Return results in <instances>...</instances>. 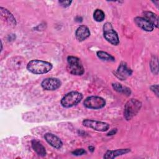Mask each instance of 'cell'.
<instances>
[{
  "label": "cell",
  "mask_w": 159,
  "mask_h": 159,
  "mask_svg": "<svg viewBox=\"0 0 159 159\" xmlns=\"http://www.w3.org/2000/svg\"><path fill=\"white\" fill-rule=\"evenodd\" d=\"M59 4L63 7H67L70 6L72 1H59Z\"/></svg>",
  "instance_id": "cell-22"
},
{
  "label": "cell",
  "mask_w": 159,
  "mask_h": 159,
  "mask_svg": "<svg viewBox=\"0 0 159 159\" xmlns=\"http://www.w3.org/2000/svg\"><path fill=\"white\" fill-rule=\"evenodd\" d=\"M143 18L148 20L150 24H152L153 27L158 28V17L155 13L151 11H144L143 12Z\"/></svg>",
  "instance_id": "cell-14"
},
{
  "label": "cell",
  "mask_w": 159,
  "mask_h": 159,
  "mask_svg": "<svg viewBox=\"0 0 159 159\" xmlns=\"http://www.w3.org/2000/svg\"><path fill=\"white\" fill-rule=\"evenodd\" d=\"M44 138L47 142L55 148L59 149L63 145L62 141L60 138L52 133H46L44 135Z\"/></svg>",
  "instance_id": "cell-10"
},
{
  "label": "cell",
  "mask_w": 159,
  "mask_h": 159,
  "mask_svg": "<svg viewBox=\"0 0 159 159\" xmlns=\"http://www.w3.org/2000/svg\"><path fill=\"white\" fill-rule=\"evenodd\" d=\"M117 131V129H112L111 130H110V131L107 133V135H114V134H116Z\"/></svg>",
  "instance_id": "cell-24"
},
{
  "label": "cell",
  "mask_w": 159,
  "mask_h": 159,
  "mask_svg": "<svg viewBox=\"0 0 159 159\" xmlns=\"http://www.w3.org/2000/svg\"><path fill=\"white\" fill-rule=\"evenodd\" d=\"M150 89L151 91H152L155 95L158 97V84H155V85H152L150 87Z\"/></svg>",
  "instance_id": "cell-23"
},
{
  "label": "cell",
  "mask_w": 159,
  "mask_h": 159,
  "mask_svg": "<svg viewBox=\"0 0 159 159\" xmlns=\"http://www.w3.org/2000/svg\"><path fill=\"white\" fill-rule=\"evenodd\" d=\"M84 106L89 109H99L106 105V101L101 97L91 96L86 98L84 101Z\"/></svg>",
  "instance_id": "cell-6"
},
{
  "label": "cell",
  "mask_w": 159,
  "mask_h": 159,
  "mask_svg": "<svg viewBox=\"0 0 159 159\" xmlns=\"http://www.w3.org/2000/svg\"><path fill=\"white\" fill-rule=\"evenodd\" d=\"M150 66L152 72L155 75L158 73V61L157 56H152L150 62Z\"/></svg>",
  "instance_id": "cell-19"
},
{
  "label": "cell",
  "mask_w": 159,
  "mask_h": 159,
  "mask_svg": "<svg viewBox=\"0 0 159 159\" xmlns=\"http://www.w3.org/2000/svg\"><path fill=\"white\" fill-rule=\"evenodd\" d=\"M103 34L105 39L112 45H117L119 43L117 33L114 29L110 22H106L103 26Z\"/></svg>",
  "instance_id": "cell-5"
},
{
  "label": "cell",
  "mask_w": 159,
  "mask_h": 159,
  "mask_svg": "<svg viewBox=\"0 0 159 159\" xmlns=\"http://www.w3.org/2000/svg\"><path fill=\"white\" fill-rule=\"evenodd\" d=\"M61 85V81L56 78H47L41 83L43 89L47 91H54L58 89Z\"/></svg>",
  "instance_id": "cell-8"
},
{
  "label": "cell",
  "mask_w": 159,
  "mask_h": 159,
  "mask_svg": "<svg viewBox=\"0 0 159 159\" xmlns=\"http://www.w3.org/2000/svg\"><path fill=\"white\" fill-rule=\"evenodd\" d=\"M130 152V148H120V149H117L114 150H107L105 153L103 158H115L118 156L126 154L127 153H129Z\"/></svg>",
  "instance_id": "cell-13"
},
{
  "label": "cell",
  "mask_w": 159,
  "mask_h": 159,
  "mask_svg": "<svg viewBox=\"0 0 159 159\" xmlns=\"http://www.w3.org/2000/svg\"><path fill=\"white\" fill-rule=\"evenodd\" d=\"M52 64L50 62L40 60H31L27 65L28 71L35 75L47 73L52 70Z\"/></svg>",
  "instance_id": "cell-1"
},
{
  "label": "cell",
  "mask_w": 159,
  "mask_h": 159,
  "mask_svg": "<svg viewBox=\"0 0 159 159\" xmlns=\"http://www.w3.org/2000/svg\"><path fill=\"white\" fill-rule=\"evenodd\" d=\"M94 19L97 22H102L105 17L104 12L99 9H97L94 11L93 14Z\"/></svg>",
  "instance_id": "cell-20"
},
{
  "label": "cell",
  "mask_w": 159,
  "mask_h": 159,
  "mask_svg": "<svg viewBox=\"0 0 159 159\" xmlns=\"http://www.w3.org/2000/svg\"><path fill=\"white\" fill-rule=\"evenodd\" d=\"M84 127L93 129L99 132H106L109 129V124L105 122L98 121L92 119H84L82 122Z\"/></svg>",
  "instance_id": "cell-7"
},
{
  "label": "cell",
  "mask_w": 159,
  "mask_h": 159,
  "mask_svg": "<svg viewBox=\"0 0 159 159\" xmlns=\"http://www.w3.org/2000/svg\"><path fill=\"white\" fill-rule=\"evenodd\" d=\"M86 153V150L84 148H78L72 152V154L75 156H80Z\"/></svg>",
  "instance_id": "cell-21"
},
{
  "label": "cell",
  "mask_w": 159,
  "mask_h": 159,
  "mask_svg": "<svg viewBox=\"0 0 159 159\" xmlns=\"http://www.w3.org/2000/svg\"><path fill=\"white\" fill-rule=\"evenodd\" d=\"M67 70L70 73L73 75H82L84 73V69L81 60L74 56L67 57Z\"/></svg>",
  "instance_id": "cell-3"
},
{
  "label": "cell",
  "mask_w": 159,
  "mask_h": 159,
  "mask_svg": "<svg viewBox=\"0 0 159 159\" xmlns=\"http://www.w3.org/2000/svg\"><path fill=\"white\" fill-rule=\"evenodd\" d=\"M134 22L139 27L145 31L152 32L154 29L153 25L143 17H136L134 19Z\"/></svg>",
  "instance_id": "cell-11"
},
{
  "label": "cell",
  "mask_w": 159,
  "mask_h": 159,
  "mask_svg": "<svg viewBox=\"0 0 159 159\" xmlns=\"http://www.w3.org/2000/svg\"><path fill=\"white\" fill-rule=\"evenodd\" d=\"M89 150L91 152H93L94 150V147H93V146H89Z\"/></svg>",
  "instance_id": "cell-25"
},
{
  "label": "cell",
  "mask_w": 159,
  "mask_h": 159,
  "mask_svg": "<svg viewBox=\"0 0 159 159\" xmlns=\"http://www.w3.org/2000/svg\"><path fill=\"white\" fill-rule=\"evenodd\" d=\"M142 102L136 99H130L125 104L124 110V116L127 120L132 119L139 112Z\"/></svg>",
  "instance_id": "cell-2"
},
{
  "label": "cell",
  "mask_w": 159,
  "mask_h": 159,
  "mask_svg": "<svg viewBox=\"0 0 159 159\" xmlns=\"http://www.w3.org/2000/svg\"><path fill=\"white\" fill-rule=\"evenodd\" d=\"M83 99V94L78 91H71L65 94L61 99V104L63 107L68 108L76 106Z\"/></svg>",
  "instance_id": "cell-4"
},
{
  "label": "cell",
  "mask_w": 159,
  "mask_h": 159,
  "mask_svg": "<svg viewBox=\"0 0 159 159\" xmlns=\"http://www.w3.org/2000/svg\"><path fill=\"white\" fill-rule=\"evenodd\" d=\"M0 11H1V16H2V17L4 18V19L6 20V22L10 24L11 25H16V19L14 18L13 15L7 9H6L2 7H1Z\"/></svg>",
  "instance_id": "cell-15"
},
{
  "label": "cell",
  "mask_w": 159,
  "mask_h": 159,
  "mask_svg": "<svg viewBox=\"0 0 159 159\" xmlns=\"http://www.w3.org/2000/svg\"><path fill=\"white\" fill-rule=\"evenodd\" d=\"M90 35V31L89 28L86 25H80L77 28L75 32V36L76 39L82 42L88 38Z\"/></svg>",
  "instance_id": "cell-12"
},
{
  "label": "cell",
  "mask_w": 159,
  "mask_h": 159,
  "mask_svg": "<svg viewBox=\"0 0 159 159\" xmlns=\"http://www.w3.org/2000/svg\"><path fill=\"white\" fill-rule=\"evenodd\" d=\"M112 88L114 89V90H115L116 91L124 94L126 96H129L131 93V91L130 89V88L125 87V86H123L121 84L119 83H114L112 84Z\"/></svg>",
  "instance_id": "cell-17"
},
{
  "label": "cell",
  "mask_w": 159,
  "mask_h": 159,
  "mask_svg": "<svg viewBox=\"0 0 159 159\" xmlns=\"http://www.w3.org/2000/svg\"><path fill=\"white\" fill-rule=\"evenodd\" d=\"M132 73V70L127 67L125 62H121L117 68V70L114 72V75L117 78L120 80H125L127 77L130 76Z\"/></svg>",
  "instance_id": "cell-9"
},
{
  "label": "cell",
  "mask_w": 159,
  "mask_h": 159,
  "mask_svg": "<svg viewBox=\"0 0 159 159\" xmlns=\"http://www.w3.org/2000/svg\"><path fill=\"white\" fill-rule=\"evenodd\" d=\"M96 54H97L98 57L101 60L107 61H115L114 57L106 52L99 50V51L97 52Z\"/></svg>",
  "instance_id": "cell-18"
},
{
  "label": "cell",
  "mask_w": 159,
  "mask_h": 159,
  "mask_svg": "<svg viewBox=\"0 0 159 159\" xmlns=\"http://www.w3.org/2000/svg\"><path fill=\"white\" fill-rule=\"evenodd\" d=\"M31 144L32 148L39 155L42 157H44L46 155V150L43 145L39 141L37 140H32Z\"/></svg>",
  "instance_id": "cell-16"
}]
</instances>
